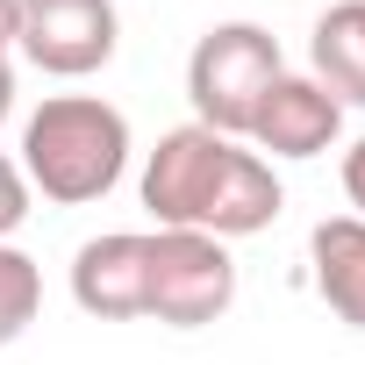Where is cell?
<instances>
[{"label":"cell","mask_w":365,"mask_h":365,"mask_svg":"<svg viewBox=\"0 0 365 365\" xmlns=\"http://www.w3.org/2000/svg\"><path fill=\"white\" fill-rule=\"evenodd\" d=\"M143 208L158 215V230H201L230 244V237L272 230L287 194L272 179V158L187 122V129H165L158 150L143 158Z\"/></svg>","instance_id":"1"},{"label":"cell","mask_w":365,"mask_h":365,"mask_svg":"<svg viewBox=\"0 0 365 365\" xmlns=\"http://www.w3.org/2000/svg\"><path fill=\"white\" fill-rule=\"evenodd\" d=\"M15 165L29 179V194H43L58 208H86V201L115 194V179L129 165V122L101 93H51L22 122V158Z\"/></svg>","instance_id":"2"},{"label":"cell","mask_w":365,"mask_h":365,"mask_svg":"<svg viewBox=\"0 0 365 365\" xmlns=\"http://www.w3.org/2000/svg\"><path fill=\"white\" fill-rule=\"evenodd\" d=\"M287 58H279V36L258 29V22H215L194 58H187V101H194V122L215 129V136H251L265 93L279 86Z\"/></svg>","instance_id":"3"},{"label":"cell","mask_w":365,"mask_h":365,"mask_svg":"<svg viewBox=\"0 0 365 365\" xmlns=\"http://www.w3.org/2000/svg\"><path fill=\"white\" fill-rule=\"evenodd\" d=\"M237 301V258L230 244L201 230H150V294L143 315L165 329H208Z\"/></svg>","instance_id":"4"},{"label":"cell","mask_w":365,"mask_h":365,"mask_svg":"<svg viewBox=\"0 0 365 365\" xmlns=\"http://www.w3.org/2000/svg\"><path fill=\"white\" fill-rule=\"evenodd\" d=\"M122 43V15L115 0H22V29H15V51L51 72V79H86L115 58Z\"/></svg>","instance_id":"5"},{"label":"cell","mask_w":365,"mask_h":365,"mask_svg":"<svg viewBox=\"0 0 365 365\" xmlns=\"http://www.w3.org/2000/svg\"><path fill=\"white\" fill-rule=\"evenodd\" d=\"M143 294H150V237L143 230H108L72 251V301L93 322L143 315Z\"/></svg>","instance_id":"6"},{"label":"cell","mask_w":365,"mask_h":365,"mask_svg":"<svg viewBox=\"0 0 365 365\" xmlns=\"http://www.w3.org/2000/svg\"><path fill=\"white\" fill-rule=\"evenodd\" d=\"M336 136H344V108L308 72H279V86L265 93V108L251 122V143L272 158H322Z\"/></svg>","instance_id":"7"},{"label":"cell","mask_w":365,"mask_h":365,"mask_svg":"<svg viewBox=\"0 0 365 365\" xmlns=\"http://www.w3.org/2000/svg\"><path fill=\"white\" fill-rule=\"evenodd\" d=\"M308 79L336 108H365V0H336L308 29Z\"/></svg>","instance_id":"8"},{"label":"cell","mask_w":365,"mask_h":365,"mask_svg":"<svg viewBox=\"0 0 365 365\" xmlns=\"http://www.w3.org/2000/svg\"><path fill=\"white\" fill-rule=\"evenodd\" d=\"M308 265H315V294L329 301V315L365 329V222L358 215H322L308 230Z\"/></svg>","instance_id":"9"},{"label":"cell","mask_w":365,"mask_h":365,"mask_svg":"<svg viewBox=\"0 0 365 365\" xmlns=\"http://www.w3.org/2000/svg\"><path fill=\"white\" fill-rule=\"evenodd\" d=\"M36 308H43V272H36V258L15 251V244H0V344H15V336L36 322Z\"/></svg>","instance_id":"10"},{"label":"cell","mask_w":365,"mask_h":365,"mask_svg":"<svg viewBox=\"0 0 365 365\" xmlns=\"http://www.w3.org/2000/svg\"><path fill=\"white\" fill-rule=\"evenodd\" d=\"M22 222H29V179H22L15 158H0V244H8Z\"/></svg>","instance_id":"11"},{"label":"cell","mask_w":365,"mask_h":365,"mask_svg":"<svg viewBox=\"0 0 365 365\" xmlns=\"http://www.w3.org/2000/svg\"><path fill=\"white\" fill-rule=\"evenodd\" d=\"M344 194H351V208H358V222H365V136L344 150Z\"/></svg>","instance_id":"12"},{"label":"cell","mask_w":365,"mask_h":365,"mask_svg":"<svg viewBox=\"0 0 365 365\" xmlns=\"http://www.w3.org/2000/svg\"><path fill=\"white\" fill-rule=\"evenodd\" d=\"M15 29H22V0H0V58L15 51Z\"/></svg>","instance_id":"13"},{"label":"cell","mask_w":365,"mask_h":365,"mask_svg":"<svg viewBox=\"0 0 365 365\" xmlns=\"http://www.w3.org/2000/svg\"><path fill=\"white\" fill-rule=\"evenodd\" d=\"M8 115H15V65L0 58V122H8Z\"/></svg>","instance_id":"14"}]
</instances>
